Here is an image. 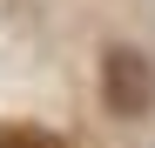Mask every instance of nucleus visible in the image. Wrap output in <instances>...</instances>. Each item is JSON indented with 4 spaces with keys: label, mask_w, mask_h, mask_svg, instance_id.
Listing matches in <instances>:
<instances>
[{
    "label": "nucleus",
    "mask_w": 155,
    "mask_h": 148,
    "mask_svg": "<svg viewBox=\"0 0 155 148\" xmlns=\"http://www.w3.org/2000/svg\"><path fill=\"white\" fill-rule=\"evenodd\" d=\"M0 148H61V135L27 128V121H7V128H0Z\"/></svg>",
    "instance_id": "obj_2"
},
{
    "label": "nucleus",
    "mask_w": 155,
    "mask_h": 148,
    "mask_svg": "<svg viewBox=\"0 0 155 148\" xmlns=\"http://www.w3.org/2000/svg\"><path fill=\"white\" fill-rule=\"evenodd\" d=\"M101 101H108V114H121V121H142L155 108V67L135 54V47H115V54L101 61Z\"/></svg>",
    "instance_id": "obj_1"
}]
</instances>
